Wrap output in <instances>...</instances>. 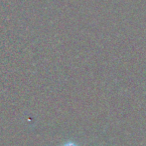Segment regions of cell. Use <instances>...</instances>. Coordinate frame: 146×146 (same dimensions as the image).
I'll return each mask as SVG.
<instances>
[{"mask_svg":"<svg viewBox=\"0 0 146 146\" xmlns=\"http://www.w3.org/2000/svg\"><path fill=\"white\" fill-rule=\"evenodd\" d=\"M70 146H74V145H70Z\"/></svg>","mask_w":146,"mask_h":146,"instance_id":"6da1fadb","label":"cell"}]
</instances>
